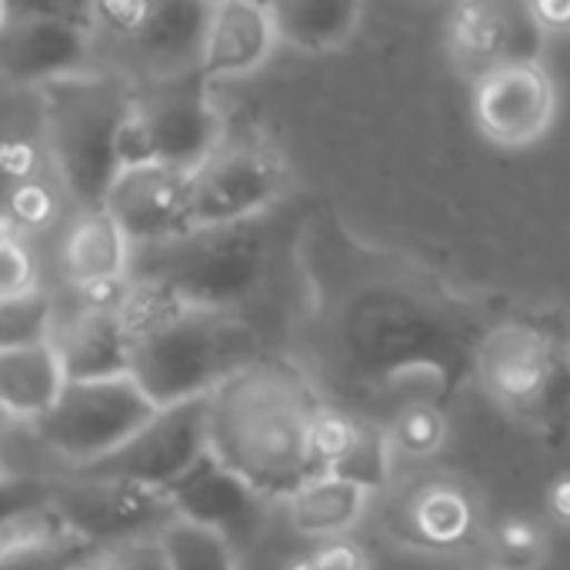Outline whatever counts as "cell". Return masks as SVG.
Masks as SVG:
<instances>
[{
  "label": "cell",
  "mask_w": 570,
  "mask_h": 570,
  "mask_svg": "<svg viewBox=\"0 0 570 570\" xmlns=\"http://www.w3.org/2000/svg\"><path fill=\"white\" fill-rule=\"evenodd\" d=\"M297 267L317 371L354 397L347 411L387 424L411 404H448L474 377L488 327L428 267L321 217L304 230Z\"/></svg>",
  "instance_id": "cell-1"
},
{
  "label": "cell",
  "mask_w": 570,
  "mask_h": 570,
  "mask_svg": "<svg viewBox=\"0 0 570 570\" xmlns=\"http://www.w3.org/2000/svg\"><path fill=\"white\" fill-rule=\"evenodd\" d=\"M327 411L314 377L287 357H261L210 394V454L261 498L287 501L314 468V434Z\"/></svg>",
  "instance_id": "cell-2"
},
{
  "label": "cell",
  "mask_w": 570,
  "mask_h": 570,
  "mask_svg": "<svg viewBox=\"0 0 570 570\" xmlns=\"http://www.w3.org/2000/svg\"><path fill=\"white\" fill-rule=\"evenodd\" d=\"M307 224H294L274 207L237 224L187 227L157 244L130 247L127 287L167 304L247 314L274 287L281 267L297 264Z\"/></svg>",
  "instance_id": "cell-3"
},
{
  "label": "cell",
  "mask_w": 570,
  "mask_h": 570,
  "mask_svg": "<svg viewBox=\"0 0 570 570\" xmlns=\"http://www.w3.org/2000/svg\"><path fill=\"white\" fill-rule=\"evenodd\" d=\"M127 321L134 331L130 377L157 407L210 397L267 357L247 314L167 304L127 287Z\"/></svg>",
  "instance_id": "cell-4"
},
{
  "label": "cell",
  "mask_w": 570,
  "mask_h": 570,
  "mask_svg": "<svg viewBox=\"0 0 570 570\" xmlns=\"http://www.w3.org/2000/svg\"><path fill=\"white\" fill-rule=\"evenodd\" d=\"M40 130L60 187L77 210L104 207L120 167V137L134 107V83L120 73L87 70L37 90Z\"/></svg>",
  "instance_id": "cell-5"
},
{
  "label": "cell",
  "mask_w": 570,
  "mask_h": 570,
  "mask_svg": "<svg viewBox=\"0 0 570 570\" xmlns=\"http://www.w3.org/2000/svg\"><path fill=\"white\" fill-rule=\"evenodd\" d=\"M481 391L531 431L570 428L568 341L534 321H501L481 337L474 357Z\"/></svg>",
  "instance_id": "cell-6"
},
{
  "label": "cell",
  "mask_w": 570,
  "mask_h": 570,
  "mask_svg": "<svg viewBox=\"0 0 570 570\" xmlns=\"http://www.w3.org/2000/svg\"><path fill=\"white\" fill-rule=\"evenodd\" d=\"M227 137L204 70L144 77L134 83L130 120L120 137V167L164 164L194 174Z\"/></svg>",
  "instance_id": "cell-7"
},
{
  "label": "cell",
  "mask_w": 570,
  "mask_h": 570,
  "mask_svg": "<svg viewBox=\"0 0 570 570\" xmlns=\"http://www.w3.org/2000/svg\"><path fill=\"white\" fill-rule=\"evenodd\" d=\"M157 411L134 377L67 381L60 401L30 428L70 471H80L120 451Z\"/></svg>",
  "instance_id": "cell-8"
},
{
  "label": "cell",
  "mask_w": 570,
  "mask_h": 570,
  "mask_svg": "<svg viewBox=\"0 0 570 570\" xmlns=\"http://www.w3.org/2000/svg\"><path fill=\"white\" fill-rule=\"evenodd\" d=\"M287 160L267 137L227 134L224 144L187 174V227H217L271 214L287 197Z\"/></svg>",
  "instance_id": "cell-9"
},
{
  "label": "cell",
  "mask_w": 570,
  "mask_h": 570,
  "mask_svg": "<svg viewBox=\"0 0 570 570\" xmlns=\"http://www.w3.org/2000/svg\"><path fill=\"white\" fill-rule=\"evenodd\" d=\"M90 7L0 3V77L10 87H47L90 67Z\"/></svg>",
  "instance_id": "cell-10"
},
{
  "label": "cell",
  "mask_w": 570,
  "mask_h": 570,
  "mask_svg": "<svg viewBox=\"0 0 570 570\" xmlns=\"http://www.w3.org/2000/svg\"><path fill=\"white\" fill-rule=\"evenodd\" d=\"M384 531L391 541L438 558H454L488 541L478 491L444 471L417 474L401 484L384 504Z\"/></svg>",
  "instance_id": "cell-11"
},
{
  "label": "cell",
  "mask_w": 570,
  "mask_h": 570,
  "mask_svg": "<svg viewBox=\"0 0 570 570\" xmlns=\"http://www.w3.org/2000/svg\"><path fill=\"white\" fill-rule=\"evenodd\" d=\"M210 397L160 407L120 451L97 464L70 471L97 481H130L157 491H170L197 461L210 454Z\"/></svg>",
  "instance_id": "cell-12"
},
{
  "label": "cell",
  "mask_w": 570,
  "mask_h": 570,
  "mask_svg": "<svg viewBox=\"0 0 570 570\" xmlns=\"http://www.w3.org/2000/svg\"><path fill=\"white\" fill-rule=\"evenodd\" d=\"M50 511L70 531H77L104 551L127 541L160 538L177 521L167 491L77 474L50 488Z\"/></svg>",
  "instance_id": "cell-13"
},
{
  "label": "cell",
  "mask_w": 570,
  "mask_h": 570,
  "mask_svg": "<svg viewBox=\"0 0 570 570\" xmlns=\"http://www.w3.org/2000/svg\"><path fill=\"white\" fill-rule=\"evenodd\" d=\"M448 53L461 73L481 80L508 63H538L544 30L538 27L531 3L468 0L448 13L444 23Z\"/></svg>",
  "instance_id": "cell-14"
},
{
  "label": "cell",
  "mask_w": 570,
  "mask_h": 570,
  "mask_svg": "<svg viewBox=\"0 0 570 570\" xmlns=\"http://www.w3.org/2000/svg\"><path fill=\"white\" fill-rule=\"evenodd\" d=\"M471 110L478 130L491 144L531 147L551 130L558 117V87L541 60L508 63L474 80Z\"/></svg>",
  "instance_id": "cell-15"
},
{
  "label": "cell",
  "mask_w": 570,
  "mask_h": 570,
  "mask_svg": "<svg viewBox=\"0 0 570 570\" xmlns=\"http://www.w3.org/2000/svg\"><path fill=\"white\" fill-rule=\"evenodd\" d=\"M97 291L53 331V351L67 381H110L130 377L134 331L127 321V291Z\"/></svg>",
  "instance_id": "cell-16"
},
{
  "label": "cell",
  "mask_w": 570,
  "mask_h": 570,
  "mask_svg": "<svg viewBox=\"0 0 570 570\" xmlns=\"http://www.w3.org/2000/svg\"><path fill=\"white\" fill-rule=\"evenodd\" d=\"M130 247L157 244L187 227V174L164 164L124 167L104 200Z\"/></svg>",
  "instance_id": "cell-17"
},
{
  "label": "cell",
  "mask_w": 570,
  "mask_h": 570,
  "mask_svg": "<svg viewBox=\"0 0 570 570\" xmlns=\"http://www.w3.org/2000/svg\"><path fill=\"white\" fill-rule=\"evenodd\" d=\"M167 498L177 511V521L217 531L230 544L237 538H250L261 528L267 504H271L244 478H237L230 468H224L214 454L197 461L167 491Z\"/></svg>",
  "instance_id": "cell-18"
},
{
  "label": "cell",
  "mask_w": 570,
  "mask_h": 570,
  "mask_svg": "<svg viewBox=\"0 0 570 570\" xmlns=\"http://www.w3.org/2000/svg\"><path fill=\"white\" fill-rule=\"evenodd\" d=\"M314 468L317 474H334L361 484L371 494L384 491L394 474L387 428L357 411L327 404L314 434Z\"/></svg>",
  "instance_id": "cell-19"
},
{
  "label": "cell",
  "mask_w": 570,
  "mask_h": 570,
  "mask_svg": "<svg viewBox=\"0 0 570 570\" xmlns=\"http://www.w3.org/2000/svg\"><path fill=\"white\" fill-rule=\"evenodd\" d=\"M274 43H277V30H274L271 3L220 0L214 3L210 23H207L200 70L210 83L247 77L267 63Z\"/></svg>",
  "instance_id": "cell-20"
},
{
  "label": "cell",
  "mask_w": 570,
  "mask_h": 570,
  "mask_svg": "<svg viewBox=\"0 0 570 570\" xmlns=\"http://www.w3.org/2000/svg\"><path fill=\"white\" fill-rule=\"evenodd\" d=\"M214 3L197 0H160L147 3V17L127 43L147 63V77L200 70L207 23Z\"/></svg>",
  "instance_id": "cell-21"
},
{
  "label": "cell",
  "mask_w": 570,
  "mask_h": 570,
  "mask_svg": "<svg viewBox=\"0 0 570 570\" xmlns=\"http://www.w3.org/2000/svg\"><path fill=\"white\" fill-rule=\"evenodd\" d=\"M127 267H130V240L114 224V217L104 207L77 210V217L70 220L60 240L63 277L77 291L97 294L127 284Z\"/></svg>",
  "instance_id": "cell-22"
},
{
  "label": "cell",
  "mask_w": 570,
  "mask_h": 570,
  "mask_svg": "<svg viewBox=\"0 0 570 570\" xmlns=\"http://www.w3.org/2000/svg\"><path fill=\"white\" fill-rule=\"evenodd\" d=\"M100 554L104 548L70 531L50 508L3 518L0 570H90Z\"/></svg>",
  "instance_id": "cell-23"
},
{
  "label": "cell",
  "mask_w": 570,
  "mask_h": 570,
  "mask_svg": "<svg viewBox=\"0 0 570 570\" xmlns=\"http://www.w3.org/2000/svg\"><path fill=\"white\" fill-rule=\"evenodd\" d=\"M67 374L53 344L0 351V401L23 424H37L63 394Z\"/></svg>",
  "instance_id": "cell-24"
},
{
  "label": "cell",
  "mask_w": 570,
  "mask_h": 570,
  "mask_svg": "<svg viewBox=\"0 0 570 570\" xmlns=\"http://www.w3.org/2000/svg\"><path fill=\"white\" fill-rule=\"evenodd\" d=\"M371 498L374 494L364 491L361 484H351L334 474H314L284 504H287V521L297 534L334 541L364 518Z\"/></svg>",
  "instance_id": "cell-25"
},
{
  "label": "cell",
  "mask_w": 570,
  "mask_h": 570,
  "mask_svg": "<svg viewBox=\"0 0 570 570\" xmlns=\"http://www.w3.org/2000/svg\"><path fill=\"white\" fill-rule=\"evenodd\" d=\"M277 40L321 57L341 50L361 27L364 7L351 0H281L271 3Z\"/></svg>",
  "instance_id": "cell-26"
},
{
  "label": "cell",
  "mask_w": 570,
  "mask_h": 570,
  "mask_svg": "<svg viewBox=\"0 0 570 570\" xmlns=\"http://www.w3.org/2000/svg\"><path fill=\"white\" fill-rule=\"evenodd\" d=\"M384 428H387L394 458H404V461H431L448 444L444 404H411L397 411Z\"/></svg>",
  "instance_id": "cell-27"
},
{
  "label": "cell",
  "mask_w": 570,
  "mask_h": 570,
  "mask_svg": "<svg viewBox=\"0 0 570 570\" xmlns=\"http://www.w3.org/2000/svg\"><path fill=\"white\" fill-rule=\"evenodd\" d=\"M160 544L167 551L170 570H237V551L234 544L207 528L174 521L164 534Z\"/></svg>",
  "instance_id": "cell-28"
},
{
  "label": "cell",
  "mask_w": 570,
  "mask_h": 570,
  "mask_svg": "<svg viewBox=\"0 0 570 570\" xmlns=\"http://www.w3.org/2000/svg\"><path fill=\"white\" fill-rule=\"evenodd\" d=\"M53 331H57V311L40 287L0 301V351L50 344Z\"/></svg>",
  "instance_id": "cell-29"
},
{
  "label": "cell",
  "mask_w": 570,
  "mask_h": 570,
  "mask_svg": "<svg viewBox=\"0 0 570 570\" xmlns=\"http://www.w3.org/2000/svg\"><path fill=\"white\" fill-rule=\"evenodd\" d=\"M491 568L498 570H541L548 561V534L531 518H511L488 534Z\"/></svg>",
  "instance_id": "cell-30"
},
{
  "label": "cell",
  "mask_w": 570,
  "mask_h": 570,
  "mask_svg": "<svg viewBox=\"0 0 570 570\" xmlns=\"http://www.w3.org/2000/svg\"><path fill=\"white\" fill-rule=\"evenodd\" d=\"M57 217V197L37 184V180H20L10 184L7 190V230L17 237H27L33 230H43Z\"/></svg>",
  "instance_id": "cell-31"
},
{
  "label": "cell",
  "mask_w": 570,
  "mask_h": 570,
  "mask_svg": "<svg viewBox=\"0 0 570 570\" xmlns=\"http://www.w3.org/2000/svg\"><path fill=\"white\" fill-rule=\"evenodd\" d=\"M27 291H37L33 257L27 254L23 237L3 230V244H0V301L27 294Z\"/></svg>",
  "instance_id": "cell-32"
},
{
  "label": "cell",
  "mask_w": 570,
  "mask_h": 570,
  "mask_svg": "<svg viewBox=\"0 0 570 570\" xmlns=\"http://www.w3.org/2000/svg\"><path fill=\"white\" fill-rule=\"evenodd\" d=\"M90 570H170L167 551L160 538H144V541H127L117 548H107Z\"/></svg>",
  "instance_id": "cell-33"
},
{
  "label": "cell",
  "mask_w": 570,
  "mask_h": 570,
  "mask_svg": "<svg viewBox=\"0 0 570 570\" xmlns=\"http://www.w3.org/2000/svg\"><path fill=\"white\" fill-rule=\"evenodd\" d=\"M294 570H367V561H364V554L354 544L331 541L317 554H311L307 561H301Z\"/></svg>",
  "instance_id": "cell-34"
},
{
  "label": "cell",
  "mask_w": 570,
  "mask_h": 570,
  "mask_svg": "<svg viewBox=\"0 0 570 570\" xmlns=\"http://www.w3.org/2000/svg\"><path fill=\"white\" fill-rule=\"evenodd\" d=\"M538 27L548 33H570V0H531Z\"/></svg>",
  "instance_id": "cell-35"
},
{
  "label": "cell",
  "mask_w": 570,
  "mask_h": 570,
  "mask_svg": "<svg viewBox=\"0 0 570 570\" xmlns=\"http://www.w3.org/2000/svg\"><path fill=\"white\" fill-rule=\"evenodd\" d=\"M548 511L551 518L561 524V528H570V474H558L548 488Z\"/></svg>",
  "instance_id": "cell-36"
},
{
  "label": "cell",
  "mask_w": 570,
  "mask_h": 570,
  "mask_svg": "<svg viewBox=\"0 0 570 570\" xmlns=\"http://www.w3.org/2000/svg\"><path fill=\"white\" fill-rule=\"evenodd\" d=\"M464 570H498V568H491V564H481V568H464Z\"/></svg>",
  "instance_id": "cell-37"
},
{
  "label": "cell",
  "mask_w": 570,
  "mask_h": 570,
  "mask_svg": "<svg viewBox=\"0 0 570 570\" xmlns=\"http://www.w3.org/2000/svg\"><path fill=\"white\" fill-rule=\"evenodd\" d=\"M568 364H570V337H568Z\"/></svg>",
  "instance_id": "cell-38"
}]
</instances>
